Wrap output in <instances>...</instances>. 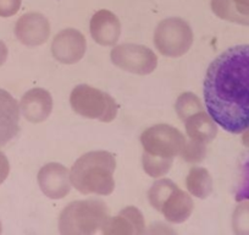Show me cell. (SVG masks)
<instances>
[{"instance_id":"1","label":"cell","mask_w":249,"mask_h":235,"mask_svg":"<svg viewBox=\"0 0 249 235\" xmlns=\"http://www.w3.org/2000/svg\"><path fill=\"white\" fill-rule=\"evenodd\" d=\"M210 117L227 133L249 128V44L234 45L214 59L204 80Z\"/></svg>"},{"instance_id":"2","label":"cell","mask_w":249,"mask_h":235,"mask_svg":"<svg viewBox=\"0 0 249 235\" xmlns=\"http://www.w3.org/2000/svg\"><path fill=\"white\" fill-rule=\"evenodd\" d=\"M116 159L107 151H92L73 163L70 169L72 186L83 195L107 196L115 190Z\"/></svg>"},{"instance_id":"3","label":"cell","mask_w":249,"mask_h":235,"mask_svg":"<svg viewBox=\"0 0 249 235\" xmlns=\"http://www.w3.org/2000/svg\"><path fill=\"white\" fill-rule=\"evenodd\" d=\"M110 217L107 203L100 200H80L69 203L59 217L62 235H92L102 232Z\"/></svg>"},{"instance_id":"4","label":"cell","mask_w":249,"mask_h":235,"mask_svg":"<svg viewBox=\"0 0 249 235\" xmlns=\"http://www.w3.org/2000/svg\"><path fill=\"white\" fill-rule=\"evenodd\" d=\"M71 108L76 114L102 123L115 120L119 112L116 100L109 93L89 85H78L70 95Z\"/></svg>"},{"instance_id":"5","label":"cell","mask_w":249,"mask_h":235,"mask_svg":"<svg viewBox=\"0 0 249 235\" xmlns=\"http://www.w3.org/2000/svg\"><path fill=\"white\" fill-rule=\"evenodd\" d=\"M193 40L192 27L181 18L165 19L155 28L154 45L164 57H183L191 49Z\"/></svg>"},{"instance_id":"6","label":"cell","mask_w":249,"mask_h":235,"mask_svg":"<svg viewBox=\"0 0 249 235\" xmlns=\"http://www.w3.org/2000/svg\"><path fill=\"white\" fill-rule=\"evenodd\" d=\"M112 64L135 75H149L158 66V57L150 48L133 43L115 45L110 53Z\"/></svg>"},{"instance_id":"7","label":"cell","mask_w":249,"mask_h":235,"mask_svg":"<svg viewBox=\"0 0 249 235\" xmlns=\"http://www.w3.org/2000/svg\"><path fill=\"white\" fill-rule=\"evenodd\" d=\"M186 141V136L169 124L150 126L141 135V143L144 152L169 158L181 155Z\"/></svg>"},{"instance_id":"8","label":"cell","mask_w":249,"mask_h":235,"mask_svg":"<svg viewBox=\"0 0 249 235\" xmlns=\"http://www.w3.org/2000/svg\"><path fill=\"white\" fill-rule=\"evenodd\" d=\"M87 40L85 36L75 28L60 31L52 43V54L56 61L65 65H72L85 57Z\"/></svg>"},{"instance_id":"9","label":"cell","mask_w":249,"mask_h":235,"mask_svg":"<svg viewBox=\"0 0 249 235\" xmlns=\"http://www.w3.org/2000/svg\"><path fill=\"white\" fill-rule=\"evenodd\" d=\"M38 185L48 198L61 200L72 189L70 170L60 163H48L38 173Z\"/></svg>"},{"instance_id":"10","label":"cell","mask_w":249,"mask_h":235,"mask_svg":"<svg viewBox=\"0 0 249 235\" xmlns=\"http://www.w3.org/2000/svg\"><path fill=\"white\" fill-rule=\"evenodd\" d=\"M15 36L26 47H38L49 39L50 23L43 14L27 13L15 25Z\"/></svg>"},{"instance_id":"11","label":"cell","mask_w":249,"mask_h":235,"mask_svg":"<svg viewBox=\"0 0 249 235\" xmlns=\"http://www.w3.org/2000/svg\"><path fill=\"white\" fill-rule=\"evenodd\" d=\"M102 233L105 235H142L147 233L144 217L138 208L128 206L115 217L107 218Z\"/></svg>"},{"instance_id":"12","label":"cell","mask_w":249,"mask_h":235,"mask_svg":"<svg viewBox=\"0 0 249 235\" xmlns=\"http://www.w3.org/2000/svg\"><path fill=\"white\" fill-rule=\"evenodd\" d=\"M89 31L95 43L103 47H114L121 36V22L114 13L103 9L92 16Z\"/></svg>"},{"instance_id":"13","label":"cell","mask_w":249,"mask_h":235,"mask_svg":"<svg viewBox=\"0 0 249 235\" xmlns=\"http://www.w3.org/2000/svg\"><path fill=\"white\" fill-rule=\"evenodd\" d=\"M53 110V97L44 88H32L22 96L20 112L31 123H43L50 117Z\"/></svg>"},{"instance_id":"14","label":"cell","mask_w":249,"mask_h":235,"mask_svg":"<svg viewBox=\"0 0 249 235\" xmlns=\"http://www.w3.org/2000/svg\"><path fill=\"white\" fill-rule=\"evenodd\" d=\"M20 104L5 90L0 88V147L10 142L20 130Z\"/></svg>"},{"instance_id":"15","label":"cell","mask_w":249,"mask_h":235,"mask_svg":"<svg viewBox=\"0 0 249 235\" xmlns=\"http://www.w3.org/2000/svg\"><path fill=\"white\" fill-rule=\"evenodd\" d=\"M193 210H195V203L190 194L177 188L165 201L161 213L169 223L181 224L191 217Z\"/></svg>"},{"instance_id":"16","label":"cell","mask_w":249,"mask_h":235,"mask_svg":"<svg viewBox=\"0 0 249 235\" xmlns=\"http://www.w3.org/2000/svg\"><path fill=\"white\" fill-rule=\"evenodd\" d=\"M188 138L196 142L208 145L215 140L217 135V124L204 110L196 113L184 121Z\"/></svg>"},{"instance_id":"17","label":"cell","mask_w":249,"mask_h":235,"mask_svg":"<svg viewBox=\"0 0 249 235\" xmlns=\"http://www.w3.org/2000/svg\"><path fill=\"white\" fill-rule=\"evenodd\" d=\"M186 186L195 197L204 200L213 191V179L210 173L203 167H193L187 174Z\"/></svg>"},{"instance_id":"18","label":"cell","mask_w":249,"mask_h":235,"mask_svg":"<svg viewBox=\"0 0 249 235\" xmlns=\"http://www.w3.org/2000/svg\"><path fill=\"white\" fill-rule=\"evenodd\" d=\"M178 186L170 179H159L152 185V188L148 191V200H149L150 206L154 210L161 212V208L164 206L165 201L170 197Z\"/></svg>"},{"instance_id":"19","label":"cell","mask_w":249,"mask_h":235,"mask_svg":"<svg viewBox=\"0 0 249 235\" xmlns=\"http://www.w3.org/2000/svg\"><path fill=\"white\" fill-rule=\"evenodd\" d=\"M175 158L161 157L144 152L142 156V165L150 178H161L170 172Z\"/></svg>"},{"instance_id":"20","label":"cell","mask_w":249,"mask_h":235,"mask_svg":"<svg viewBox=\"0 0 249 235\" xmlns=\"http://www.w3.org/2000/svg\"><path fill=\"white\" fill-rule=\"evenodd\" d=\"M210 6L215 15L219 19L229 22L237 23V25L248 26L249 27V18L243 16L234 9L231 0H212Z\"/></svg>"},{"instance_id":"21","label":"cell","mask_w":249,"mask_h":235,"mask_svg":"<svg viewBox=\"0 0 249 235\" xmlns=\"http://www.w3.org/2000/svg\"><path fill=\"white\" fill-rule=\"evenodd\" d=\"M175 109H176L179 120L184 123L188 118L195 115L196 113L202 112L203 104L197 95L192 92H184L179 95L178 98H177Z\"/></svg>"},{"instance_id":"22","label":"cell","mask_w":249,"mask_h":235,"mask_svg":"<svg viewBox=\"0 0 249 235\" xmlns=\"http://www.w3.org/2000/svg\"><path fill=\"white\" fill-rule=\"evenodd\" d=\"M231 224L236 235H249V200L238 201L232 213Z\"/></svg>"},{"instance_id":"23","label":"cell","mask_w":249,"mask_h":235,"mask_svg":"<svg viewBox=\"0 0 249 235\" xmlns=\"http://www.w3.org/2000/svg\"><path fill=\"white\" fill-rule=\"evenodd\" d=\"M207 156V145L200 142H196V141L188 140L186 141L183 150H182L179 157L187 163H200Z\"/></svg>"},{"instance_id":"24","label":"cell","mask_w":249,"mask_h":235,"mask_svg":"<svg viewBox=\"0 0 249 235\" xmlns=\"http://www.w3.org/2000/svg\"><path fill=\"white\" fill-rule=\"evenodd\" d=\"M234 200L237 202L241 200H249V156L242 165L241 178L234 194Z\"/></svg>"},{"instance_id":"25","label":"cell","mask_w":249,"mask_h":235,"mask_svg":"<svg viewBox=\"0 0 249 235\" xmlns=\"http://www.w3.org/2000/svg\"><path fill=\"white\" fill-rule=\"evenodd\" d=\"M22 0H0V18H11L20 10Z\"/></svg>"},{"instance_id":"26","label":"cell","mask_w":249,"mask_h":235,"mask_svg":"<svg viewBox=\"0 0 249 235\" xmlns=\"http://www.w3.org/2000/svg\"><path fill=\"white\" fill-rule=\"evenodd\" d=\"M10 173V163L8 157L0 151V185L6 180Z\"/></svg>"},{"instance_id":"27","label":"cell","mask_w":249,"mask_h":235,"mask_svg":"<svg viewBox=\"0 0 249 235\" xmlns=\"http://www.w3.org/2000/svg\"><path fill=\"white\" fill-rule=\"evenodd\" d=\"M234 9L238 11L241 15L248 16L249 18V0H231Z\"/></svg>"},{"instance_id":"28","label":"cell","mask_w":249,"mask_h":235,"mask_svg":"<svg viewBox=\"0 0 249 235\" xmlns=\"http://www.w3.org/2000/svg\"><path fill=\"white\" fill-rule=\"evenodd\" d=\"M8 55H9L8 47H6V44L3 42V40H0V66L5 63L6 59H8Z\"/></svg>"},{"instance_id":"29","label":"cell","mask_w":249,"mask_h":235,"mask_svg":"<svg viewBox=\"0 0 249 235\" xmlns=\"http://www.w3.org/2000/svg\"><path fill=\"white\" fill-rule=\"evenodd\" d=\"M242 143L249 150V128H247L246 130L242 133Z\"/></svg>"},{"instance_id":"30","label":"cell","mask_w":249,"mask_h":235,"mask_svg":"<svg viewBox=\"0 0 249 235\" xmlns=\"http://www.w3.org/2000/svg\"><path fill=\"white\" fill-rule=\"evenodd\" d=\"M1 232H3V225H1V222H0V234H1Z\"/></svg>"}]
</instances>
